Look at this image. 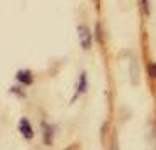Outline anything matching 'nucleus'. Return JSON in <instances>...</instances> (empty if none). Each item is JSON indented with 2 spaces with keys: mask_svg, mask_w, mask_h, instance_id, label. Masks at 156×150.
<instances>
[{
  "mask_svg": "<svg viewBox=\"0 0 156 150\" xmlns=\"http://www.w3.org/2000/svg\"><path fill=\"white\" fill-rule=\"evenodd\" d=\"M77 38H79V45L84 51H90L93 45V33L91 30L88 28L86 25H79L77 26Z\"/></svg>",
  "mask_w": 156,
  "mask_h": 150,
  "instance_id": "obj_1",
  "label": "nucleus"
},
{
  "mask_svg": "<svg viewBox=\"0 0 156 150\" xmlns=\"http://www.w3.org/2000/svg\"><path fill=\"white\" fill-rule=\"evenodd\" d=\"M18 129H20V135L27 140V142H32L35 138V131H34V126L32 122L27 119V117H21L20 122H18Z\"/></svg>",
  "mask_w": 156,
  "mask_h": 150,
  "instance_id": "obj_2",
  "label": "nucleus"
},
{
  "mask_svg": "<svg viewBox=\"0 0 156 150\" xmlns=\"http://www.w3.org/2000/svg\"><path fill=\"white\" fill-rule=\"evenodd\" d=\"M16 80H18V84H20V86L28 87V86H32V84L35 82V75H34V72H32V70L21 68V70L16 72Z\"/></svg>",
  "mask_w": 156,
  "mask_h": 150,
  "instance_id": "obj_3",
  "label": "nucleus"
},
{
  "mask_svg": "<svg viewBox=\"0 0 156 150\" xmlns=\"http://www.w3.org/2000/svg\"><path fill=\"white\" fill-rule=\"evenodd\" d=\"M86 89H88V73H86V72H81L79 80H77V86H76V94H74V98L70 100V103H74L79 96H83V94L86 93Z\"/></svg>",
  "mask_w": 156,
  "mask_h": 150,
  "instance_id": "obj_4",
  "label": "nucleus"
},
{
  "mask_svg": "<svg viewBox=\"0 0 156 150\" xmlns=\"http://www.w3.org/2000/svg\"><path fill=\"white\" fill-rule=\"evenodd\" d=\"M41 129H42V142L46 143L48 147H51V145H53V140H55V126H51L49 122L42 121Z\"/></svg>",
  "mask_w": 156,
  "mask_h": 150,
  "instance_id": "obj_5",
  "label": "nucleus"
},
{
  "mask_svg": "<svg viewBox=\"0 0 156 150\" xmlns=\"http://www.w3.org/2000/svg\"><path fill=\"white\" fill-rule=\"evenodd\" d=\"M130 80H132V86H139V65L135 59H132V65H130Z\"/></svg>",
  "mask_w": 156,
  "mask_h": 150,
  "instance_id": "obj_6",
  "label": "nucleus"
},
{
  "mask_svg": "<svg viewBox=\"0 0 156 150\" xmlns=\"http://www.w3.org/2000/svg\"><path fill=\"white\" fill-rule=\"evenodd\" d=\"M95 38H97V42H98L100 45H104V44H105V37H104L102 23H97V26H95Z\"/></svg>",
  "mask_w": 156,
  "mask_h": 150,
  "instance_id": "obj_7",
  "label": "nucleus"
},
{
  "mask_svg": "<svg viewBox=\"0 0 156 150\" xmlns=\"http://www.w3.org/2000/svg\"><path fill=\"white\" fill-rule=\"evenodd\" d=\"M9 93L14 94V96H18V98H21V100H25V98H27V93L23 91V87H21V86H11Z\"/></svg>",
  "mask_w": 156,
  "mask_h": 150,
  "instance_id": "obj_8",
  "label": "nucleus"
},
{
  "mask_svg": "<svg viewBox=\"0 0 156 150\" xmlns=\"http://www.w3.org/2000/svg\"><path fill=\"white\" fill-rule=\"evenodd\" d=\"M140 9H142V12H144V16H146V18H149V16H151V9H149V0H140Z\"/></svg>",
  "mask_w": 156,
  "mask_h": 150,
  "instance_id": "obj_9",
  "label": "nucleus"
},
{
  "mask_svg": "<svg viewBox=\"0 0 156 150\" xmlns=\"http://www.w3.org/2000/svg\"><path fill=\"white\" fill-rule=\"evenodd\" d=\"M147 72H149V77L151 79H156V61H151L147 65Z\"/></svg>",
  "mask_w": 156,
  "mask_h": 150,
  "instance_id": "obj_10",
  "label": "nucleus"
},
{
  "mask_svg": "<svg viewBox=\"0 0 156 150\" xmlns=\"http://www.w3.org/2000/svg\"><path fill=\"white\" fill-rule=\"evenodd\" d=\"M65 150H79V143H72V145H69Z\"/></svg>",
  "mask_w": 156,
  "mask_h": 150,
  "instance_id": "obj_11",
  "label": "nucleus"
}]
</instances>
